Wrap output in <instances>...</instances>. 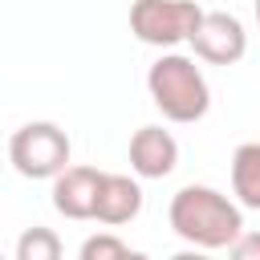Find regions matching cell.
Here are the masks:
<instances>
[{"label":"cell","instance_id":"1","mask_svg":"<svg viewBox=\"0 0 260 260\" xmlns=\"http://www.w3.org/2000/svg\"><path fill=\"white\" fill-rule=\"evenodd\" d=\"M167 219L175 228L179 240H187L191 248L215 252V248H232L236 236L244 232V211L240 203H232L223 191L207 187V183H187L171 195Z\"/></svg>","mask_w":260,"mask_h":260},{"label":"cell","instance_id":"2","mask_svg":"<svg viewBox=\"0 0 260 260\" xmlns=\"http://www.w3.org/2000/svg\"><path fill=\"white\" fill-rule=\"evenodd\" d=\"M146 93L158 106V114L179 126L199 122L211 110V85H207L203 69L195 65V57H187V53H162L146 69Z\"/></svg>","mask_w":260,"mask_h":260},{"label":"cell","instance_id":"3","mask_svg":"<svg viewBox=\"0 0 260 260\" xmlns=\"http://www.w3.org/2000/svg\"><path fill=\"white\" fill-rule=\"evenodd\" d=\"M69 134L57 122H24L8 138V158L24 179H57L69 167Z\"/></svg>","mask_w":260,"mask_h":260},{"label":"cell","instance_id":"4","mask_svg":"<svg viewBox=\"0 0 260 260\" xmlns=\"http://www.w3.org/2000/svg\"><path fill=\"white\" fill-rule=\"evenodd\" d=\"M199 20H203V8L195 0H134L130 4V32L154 49H175L191 41Z\"/></svg>","mask_w":260,"mask_h":260},{"label":"cell","instance_id":"5","mask_svg":"<svg viewBox=\"0 0 260 260\" xmlns=\"http://www.w3.org/2000/svg\"><path fill=\"white\" fill-rule=\"evenodd\" d=\"M187 45L207 65H236L248 53V32H244L240 16H232V12H203V20Z\"/></svg>","mask_w":260,"mask_h":260},{"label":"cell","instance_id":"6","mask_svg":"<svg viewBox=\"0 0 260 260\" xmlns=\"http://www.w3.org/2000/svg\"><path fill=\"white\" fill-rule=\"evenodd\" d=\"M179 167V142L162 126H142L130 138V171L138 179H167Z\"/></svg>","mask_w":260,"mask_h":260},{"label":"cell","instance_id":"7","mask_svg":"<svg viewBox=\"0 0 260 260\" xmlns=\"http://www.w3.org/2000/svg\"><path fill=\"white\" fill-rule=\"evenodd\" d=\"M98 187H102V171L98 167H65L53 179V207L65 219H93Z\"/></svg>","mask_w":260,"mask_h":260},{"label":"cell","instance_id":"8","mask_svg":"<svg viewBox=\"0 0 260 260\" xmlns=\"http://www.w3.org/2000/svg\"><path fill=\"white\" fill-rule=\"evenodd\" d=\"M138 211H142V187H138V179L102 171V187H98L93 219L106 223V228H118V223H130Z\"/></svg>","mask_w":260,"mask_h":260},{"label":"cell","instance_id":"9","mask_svg":"<svg viewBox=\"0 0 260 260\" xmlns=\"http://www.w3.org/2000/svg\"><path fill=\"white\" fill-rule=\"evenodd\" d=\"M232 191L240 207L260 211V142H240L232 154Z\"/></svg>","mask_w":260,"mask_h":260},{"label":"cell","instance_id":"10","mask_svg":"<svg viewBox=\"0 0 260 260\" xmlns=\"http://www.w3.org/2000/svg\"><path fill=\"white\" fill-rule=\"evenodd\" d=\"M61 236L53 228H24L16 240V260H61Z\"/></svg>","mask_w":260,"mask_h":260},{"label":"cell","instance_id":"11","mask_svg":"<svg viewBox=\"0 0 260 260\" xmlns=\"http://www.w3.org/2000/svg\"><path fill=\"white\" fill-rule=\"evenodd\" d=\"M134 248H126L114 232H98V236H89L85 244H81V252H77V260H126Z\"/></svg>","mask_w":260,"mask_h":260},{"label":"cell","instance_id":"12","mask_svg":"<svg viewBox=\"0 0 260 260\" xmlns=\"http://www.w3.org/2000/svg\"><path fill=\"white\" fill-rule=\"evenodd\" d=\"M232 260H260V232H240L232 244Z\"/></svg>","mask_w":260,"mask_h":260},{"label":"cell","instance_id":"13","mask_svg":"<svg viewBox=\"0 0 260 260\" xmlns=\"http://www.w3.org/2000/svg\"><path fill=\"white\" fill-rule=\"evenodd\" d=\"M171 260H211V256H207L203 248H187V252H175Z\"/></svg>","mask_w":260,"mask_h":260},{"label":"cell","instance_id":"14","mask_svg":"<svg viewBox=\"0 0 260 260\" xmlns=\"http://www.w3.org/2000/svg\"><path fill=\"white\" fill-rule=\"evenodd\" d=\"M126 260H150V256H146V252H130Z\"/></svg>","mask_w":260,"mask_h":260},{"label":"cell","instance_id":"15","mask_svg":"<svg viewBox=\"0 0 260 260\" xmlns=\"http://www.w3.org/2000/svg\"><path fill=\"white\" fill-rule=\"evenodd\" d=\"M256 24H260V0H256Z\"/></svg>","mask_w":260,"mask_h":260},{"label":"cell","instance_id":"16","mask_svg":"<svg viewBox=\"0 0 260 260\" xmlns=\"http://www.w3.org/2000/svg\"><path fill=\"white\" fill-rule=\"evenodd\" d=\"M0 260H4V252H0Z\"/></svg>","mask_w":260,"mask_h":260}]
</instances>
